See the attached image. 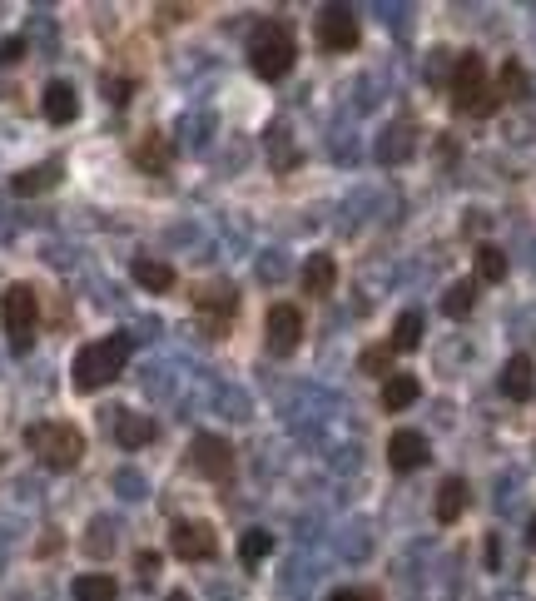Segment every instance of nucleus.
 <instances>
[{"mask_svg":"<svg viewBox=\"0 0 536 601\" xmlns=\"http://www.w3.org/2000/svg\"><path fill=\"white\" fill-rule=\"evenodd\" d=\"M130 333H110V338H100V343H85L80 353H75V388L80 393H95V388H105V383H115L120 373H125V363H130Z\"/></svg>","mask_w":536,"mask_h":601,"instance_id":"obj_1","label":"nucleus"},{"mask_svg":"<svg viewBox=\"0 0 536 601\" xmlns=\"http://www.w3.org/2000/svg\"><path fill=\"white\" fill-rule=\"evenodd\" d=\"M293 60H298V40H293V30L283 20L254 25V35H249V65H254L259 80H283L293 70Z\"/></svg>","mask_w":536,"mask_h":601,"instance_id":"obj_2","label":"nucleus"},{"mask_svg":"<svg viewBox=\"0 0 536 601\" xmlns=\"http://www.w3.org/2000/svg\"><path fill=\"white\" fill-rule=\"evenodd\" d=\"M25 448L35 452L50 472H70L85 457V433L70 428V423H35V428H25Z\"/></svg>","mask_w":536,"mask_h":601,"instance_id":"obj_3","label":"nucleus"},{"mask_svg":"<svg viewBox=\"0 0 536 601\" xmlns=\"http://www.w3.org/2000/svg\"><path fill=\"white\" fill-rule=\"evenodd\" d=\"M452 105L462 110V115H492L497 105H502V95L487 85V65H482V55H457V65H452Z\"/></svg>","mask_w":536,"mask_h":601,"instance_id":"obj_4","label":"nucleus"},{"mask_svg":"<svg viewBox=\"0 0 536 601\" xmlns=\"http://www.w3.org/2000/svg\"><path fill=\"white\" fill-rule=\"evenodd\" d=\"M0 323H5V338H10V353L25 358L30 343H35V323H40V299L30 284H10L0 294Z\"/></svg>","mask_w":536,"mask_h":601,"instance_id":"obj_5","label":"nucleus"},{"mask_svg":"<svg viewBox=\"0 0 536 601\" xmlns=\"http://www.w3.org/2000/svg\"><path fill=\"white\" fill-rule=\"evenodd\" d=\"M189 467H194L199 477H209V482H229V472H234V448H229V438L199 433L194 448H189Z\"/></svg>","mask_w":536,"mask_h":601,"instance_id":"obj_6","label":"nucleus"},{"mask_svg":"<svg viewBox=\"0 0 536 601\" xmlns=\"http://www.w3.org/2000/svg\"><path fill=\"white\" fill-rule=\"evenodd\" d=\"M194 308H199V318H204V333L219 338V333L234 323V313H239V294H234V284H209V289L194 294Z\"/></svg>","mask_w":536,"mask_h":601,"instance_id":"obj_7","label":"nucleus"},{"mask_svg":"<svg viewBox=\"0 0 536 601\" xmlns=\"http://www.w3.org/2000/svg\"><path fill=\"white\" fill-rule=\"evenodd\" d=\"M169 552L179 562H209L219 552V537H214L209 522H174L169 527Z\"/></svg>","mask_w":536,"mask_h":601,"instance_id":"obj_8","label":"nucleus"},{"mask_svg":"<svg viewBox=\"0 0 536 601\" xmlns=\"http://www.w3.org/2000/svg\"><path fill=\"white\" fill-rule=\"evenodd\" d=\"M264 343H268V353H278V358H288V353L303 343V313H298L293 303H273V308H268Z\"/></svg>","mask_w":536,"mask_h":601,"instance_id":"obj_9","label":"nucleus"},{"mask_svg":"<svg viewBox=\"0 0 536 601\" xmlns=\"http://www.w3.org/2000/svg\"><path fill=\"white\" fill-rule=\"evenodd\" d=\"M313 35H318V45H323V50H333V55H348V50L358 45V20H353V10H343V5H328V10L318 15Z\"/></svg>","mask_w":536,"mask_h":601,"instance_id":"obj_10","label":"nucleus"},{"mask_svg":"<svg viewBox=\"0 0 536 601\" xmlns=\"http://www.w3.org/2000/svg\"><path fill=\"white\" fill-rule=\"evenodd\" d=\"M40 110H45V120H50V125H70V120L80 115V95H75V85H70V80H50V85H45Z\"/></svg>","mask_w":536,"mask_h":601,"instance_id":"obj_11","label":"nucleus"},{"mask_svg":"<svg viewBox=\"0 0 536 601\" xmlns=\"http://www.w3.org/2000/svg\"><path fill=\"white\" fill-rule=\"evenodd\" d=\"M388 462H393V472H417V467L427 462V438L412 433V428L393 433V438H388Z\"/></svg>","mask_w":536,"mask_h":601,"instance_id":"obj_12","label":"nucleus"},{"mask_svg":"<svg viewBox=\"0 0 536 601\" xmlns=\"http://www.w3.org/2000/svg\"><path fill=\"white\" fill-rule=\"evenodd\" d=\"M536 388V368L527 353H517V358H507V368H502V393L512 398V403H527Z\"/></svg>","mask_w":536,"mask_h":601,"instance_id":"obj_13","label":"nucleus"},{"mask_svg":"<svg viewBox=\"0 0 536 601\" xmlns=\"http://www.w3.org/2000/svg\"><path fill=\"white\" fill-rule=\"evenodd\" d=\"M333 284H338L333 254H308V264H303V294L323 299V294H333Z\"/></svg>","mask_w":536,"mask_h":601,"instance_id":"obj_14","label":"nucleus"},{"mask_svg":"<svg viewBox=\"0 0 536 601\" xmlns=\"http://www.w3.org/2000/svg\"><path fill=\"white\" fill-rule=\"evenodd\" d=\"M60 184V159H45V164H35V169H20L15 179H10V189L15 194H45V189H55Z\"/></svg>","mask_w":536,"mask_h":601,"instance_id":"obj_15","label":"nucleus"},{"mask_svg":"<svg viewBox=\"0 0 536 601\" xmlns=\"http://www.w3.org/2000/svg\"><path fill=\"white\" fill-rule=\"evenodd\" d=\"M130 159L144 169V174H164V169H169V140H164L159 130H149V135L130 150Z\"/></svg>","mask_w":536,"mask_h":601,"instance_id":"obj_16","label":"nucleus"},{"mask_svg":"<svg viewBox=\"0 0 536 601\" xmlns=\"http://www.w3.org/2000/svg\"><path fill=\"white\" fill-rule=\"evenodd\" d=\"M115 438H120V448H149L154 443V423L144 418V413H115Z\"/></svg>","mask_w":536,"mask_h":601,"instance_id":"obj_17","label":"nucleus"},{"mask_svg":"<svg viewBox=\"0 0 536 601\" xmlns=\"http://www.w3.org/2000/svg\"><path fill=\"white\" fill-rule=\"evenodd\" d=\"M130 274H134V284L149 289V294H169V289H174V269L159 264V259H134Z\"/></svg>","mask_w":536,"mask_h":601,"instance_id":"obj_18","label":"nucleus"},{"mask_svg":"<svg viewBox=\"0 0 536 601\" xmlns=\"http://www.w3.org/2000/svg\"><path fill=\"white\" fill-rule=\"evenodd\" d=\"M417 393H422V383H417L412 373H388V383H383V408H388V413H402V408L417 403Z\"/></svg>","mask_w":536,"mask_h":601,"instance_id":"obj_19","label":"nucleus"},{"mask_svg":"<svg viewBox=\"0 0 536 601\" xmlns=\"http://www.w3.org/2000/svg\"><path fill=\"white\" fill-rule=\"evenodd\" d=\"M462 507H467V482H462V477H447V482L437 487V522H457Z\"/></svg>","mask_w":536,"mask_h":601,"instance_id":"obj_20","label":"nucleus"},{"mask_svg":"<svg viewBox=\"0 0 536 601\" xmlns=\"http://www.w3.org/2000/svg\"><path fill=\"white\" fill-rule=\"evenodd\" d=\"M417 343H422V313L407 308V313H398V323H393V353H412Z\"/></svg>","mask_w":536,"mask_h":601,"instance_id":"obj_21","label":"nucleus"},{"mask_svg":"<svg viewBox=\"0 0 536 601\" xmlns=\"http://www.w3.org/2000/svg\"><path fill=\"white\" fill-rule=\"evenodd\" d=\"M477 279H482V284H502V279H507V254H502L497 244H482V249H477Z\"/></svg>","mask_w":536,"mask_h":601,"instance_id":"obj_22","label":"nucleus"},{"mask_svg":"<svg viewBox=\"0 0 536 601\" xmlns=\"http://www.w3.org/2000/svg\"><path fill=\"white\" fill-rule=\"evenodd\" d=\"M75 601H115V582L105 572H85L75 577Z\"/></svg>","mask_w":536,"mask_h":601,"instance_id":"obj_23","label":"nucleus"},{"mask_svg":"<svg viewBox=\"0 0 536 601\" xmlns=\"http://www.w3.org/2000/svg\"><path fill=\"white\" fill-rule=\"evenodd\" d=\"M472 303H477V284H472V279H462V284H452V289H447L442 313H447V318H467V313H472Z\"/></svg>","mask_w":536,"mask_h":601,"instance_id":"obj_24","label":"nucleus"},{"mask_svg":"<svg viewBox=\"0 0 536 601\" xmlns=\"http://www.w3.org/2000/svg\"><path fill=\"white\" fill-rule=\"evenodd\" d=\"M358 368L373 373V378H388V368H393V343H373V348H363Z\"/></svg>","mask_w":536,"mask_h":601,"instance_id":"obj_25","label":"nucleus"},{"mask_svg":"<svg viewBox=\"0 0 536 601\" xmlns=\"http://www.w3.org/2000/svg\"><path fill=\"white\" fill-rule=\"evenodd\" d=\"M268 552H273V537H268V532H259V527H254V532H244V542H239V557H244V567H259Z\"/></svg>","mask_w":536,"mask_h":601,"instance_id":"obj_26","label":"nucleus"},{"mask_svg":"<svg viewBox=\"0 0 536 601\" xmlns=\"http://www.w3.org/2000/svg\"><path fill=\"white\" fill-rule=\"evenodd\" d=\"M502 95H507V100H522V95H527V75H522L517 60L502 65Z\"/></svg>","mask_w":536,"mask_h":601,"instance_id":"obj_27","label":"nucleus"},{"mask_svg":"<svg viewBox=\"0 0 536 601\" xmlns=\"http://www.w3.org/2000/svg\"><path fill=\"white\" fill-rule=\"evenodd\" d=\"M90 532H95V537H90V542H85V547H90V552H95V557H105V552H110V547H115V532H110V527H105V522H95V527H90Z\"/></svg>","mask_w":536,"mask_h":601,"instance_id":"obj_28","label":"nucleus"},{"mask_svg":"<svg viewBox=\"0 0 536 601\" xmlns=\"http://www.w3.org/2000/svg\"><path fill=\"white\" fill-rule=\"evenodd\" d=\"M134 572H139V582H149V577L159 572V552H139V557H134Z\"/></svg>","mask_w":536,"mask_h":601,"instance_id":"obj_29","label":"nucleus"},{"mask_svg":"<svg viewBox=\"0 0 536 601\" xmlns=\"http://www.w3.org/2000/svg\"><path fill=\"white\" fill-rule=\"evenodd\" d=\"M25 55V40L20 35H10V40H0V65H15Z\"/></svg>","mask_w":536,"mask_h":601,"instance_id":"obj_30","label":"nucleus"},{"mask_svg":"<svg viewBox=\"0 0 536 601\" xmlns=\"http://www.w3.org/2000/svg\"><path fill=\"white\" fill-rule=\"evenodd\" d=\"M130 80H110V75H105V100H115V105H125V100H130Z\"/></svg>","mask_w":536,"mask_h":601,"instance_id":"obj_31","label":"nucleus"},{"mask_svg":"<svg viewBox=\"0 0 536 601\" xmlns=\"http://www.w3.org/2000/svg\"><path fill=\"white\" fill-rule=\"evenodd\" d=\"M328 601H373V597H363V592H333Z\"/></svg>","mask_w":536,"mask_h":601,"instance_id":"obj_32","label":"nucleus"},{"mask_svg":"<svg viewBox=\"0 0 536 601\" xmlns=\"http://www.w3.org/2000/svg\"><path fill=\"white\" fill-rule=\"evenodd\" d=\"M164 601H189V592H169V597Z\"/></svg>","mask_w":536,"mask_h":601,"instance_id":"obj_33","label":"nucleus"},{"mask_svg":"<svg viewBox=\"0 0 536 601\" xmlns=\"http://www.w3.org/2000/svg\"><path fill=\"white\" fill-rule=\"evenodd\" d=\"M527 542H532V547H536V517H532V527H527Z\"/></svg>","mask_w":536,"mask_h":601,"instance_id":"obj_34","label":"nucleus"}]
</instances>
